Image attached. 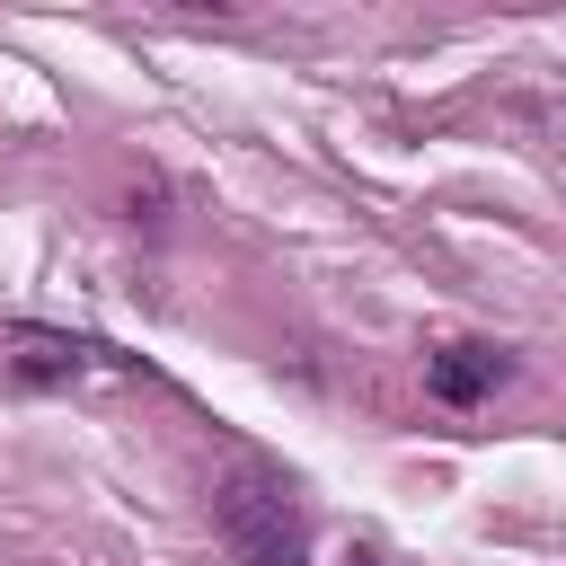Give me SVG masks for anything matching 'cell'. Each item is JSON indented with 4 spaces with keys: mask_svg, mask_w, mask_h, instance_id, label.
Segmentation results:
<instances>
[{
    "mask_svg": "<svg viewBox=\"0 0 566 566\" xmlns=\"http://www.w3.org/2000/svg\"><path fill=\"white\" fill-rule=\"evenodd\" d=\"M495 380H504V354H486V345L433 354V389H442V398H478V389H495Z\"/></svg>",
    "mask_w": 566,
    "mask_h": 566,
    "instance_id": "cell-2",
    "label": "cell"
},
{
    "mask_svg": "<svg viewBox=\"0 0 566 566\" xmlns=\"http://www.w3.org/2000/svg\"><path fill=\"white\" fill-rule=\"evenodd\" d=\"M221 539L248 566H301V513L283 504V486H230L221 495Z\"/></svg>",
    "mask_w": 566,
    "mask_h": 566,
    "instance_id": "cell-1",
    "label": "cell"
}]
</instances>
